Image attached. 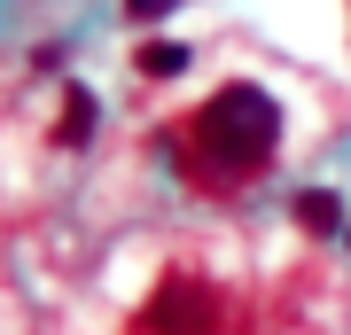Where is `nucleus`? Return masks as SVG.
Masks as SVG:
<instances>
[{"label":"nucleus","instance_id":"423d86ee","mask_svg":"<svg viewBox=\"0 0 351 335\" xmlns=\"http://www.w3.org/2000/svg\"><path fill=\"white\" fill-rule=\"evenodd\" d=\"M180 0H125V24H164Z\"/></svg>","mask_w":351,"mask_h":335},{"label":"nucleus","instance_id":"0eeeda50","mask_svg":"<svg viewBox=\"0 0 351 335\" xmlns=\"http://www.w3.org/2000/svg\"><path fill=\"white\" fill-rule=\"evenodd\" d=\"M343 249H351V226H343Z\"/></svg>","mask_w":351,"mask_h":335},{"label":"nucleus","instance_id":"7ed1b4c3","mask_svg":"<svg viewBox=\"0 0 351 335\" xmlns=\"http://www.w3.org/2000/svg\"><path fill=\"white\" fill-rule=\"evenodd\" d=\"M289 219H297L313 242H328V234H343V226H351V219H343V195H336V187H297Z\"/></svg>","mask_w":351,"mask_h":335},{"label":"nucleus","instance_id":"20e7f679","mask_svg":"<svg viewBox=\"0 0 351 335\" xmlns=\"http://www.w3.org/2000/svg\"><path fill=\"white\" fill-rule=\"evenodd\" d=\"M94 117H101V101L86 86H63V110H55V149H86L94 140Z\"/></svg>","mask_w":351,"mask_h":335},{"label":"nucleus","instance_id":"39448f33","mask_svg":"<svg viewBox=\"0 0 351 335\" xmlns=\"http://www.w3.org/2000/svg\"><path fill=\"white\" fill-rule=\"evenodd\" d=\"M133 62H141V78H180L195 55L180 47V39H141V47H133Z\"/></svg>","mask_w":351,"mask_h":335},{"label":"nucleus","instance_id":"f257e3e1","mask_svg":"<svg viewBox=\"0 0 351 335\" xmlns=\"http://www.w3.org/2000/svg\"><path fill=\"white\" fill-rule=\"evenodd\" d=\"M281 149V101L234 78L203 101L195 117H180V172H188L203 195H234L242 179H258Z\"/></svg>","mask_w":351,"mask_h":335},{"label":"nucleus","instance_id":"f03ea898","mask_svg":"<svg viewBox=\"0 0 351 335\" xmlns=\"http://www.w3.org/2000/svg\"><path fill=\"white\" fill-rule=\"evenodd\" d=\"M219 320H226V297L195 273H172L141 304V335H219Z\"/></svg>","mask_w":351,"mask_h":335}]
</instances>
